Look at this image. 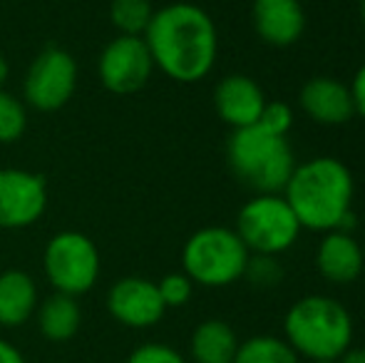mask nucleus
Masks as SVG:
<instances>
[{
	"label": "nucleus",
	"mask_w": 365,
	"mask_h": 363,
	"mask_svg": "<svg viewBox=\"0 0 365 363\" xmlns=\"http://www.w3.org/2000/svg\"><path fill=\"white\" fill-rule=\"evenodd\" d=\"M259 127H264L271 135L289 137V132L293 127V110L289 102H284V100L266 102L264 112H261V117H259Z\"/></svg>",
	"instance_id": "obj_24"
},
{
	"label": "nucleus",
	"mask_w": 365,
	"mask_h": 363,
	"mask_svg": "<svg viewBox=\"0 0 365 363\" xmlns=\"http://www.w3.org/2000/svg\"><path fill=\"white\" fill-rule=\"evenodd\" d=\"M28 130V105L13 92L0 90V145H13Z\"/></svg>",
	"instance_id": "obj_21"
},
{
	"label": "nucleus",
	"mask_w": 365,
	"mask_h": 363,
	"mask_svg": "<svg viewBox=\"0 0 365 363\" xmlns=\"http://www.w3.org/2000/svg\"><path fill=\"white\" fill-rule=\"evenodd\" d=\"M234 363H301V356L291 349L286 339L261 334L241 341Z\"/></svg>",
	"instance_id": "obj_19"
},
{
	"label": "nucleus",
	"mask_w": 365,
	"mask_h": 363,
	"mask_svg": "<svg viewBox=\"0 0 365 363\" xmlns=\"http://www.w3.org/2000/svg\"><path fill=\"white\" fill-rule=\"evenodd\" d=\"M154 60L145 38L117 35L97 58V78L112 95H135L152 80Z\"/></svg>",
	"instance_id": "obj_9"
},
{
	"label": "nucleus",
	"mask_w": 365,
	"mask_h": 363,
	"mask_svg": "<svg viewBox=\"0 0 365 363\" xmlns=\"http://www.w3.org/2000/svg\"><path fill=\"white\" fill-rule=\"evenodd\" d=\"M251 252L241 237L229 227H202L184 242L182 272L194 286L221 289L244 279V269Z\"/></svg>",
	"instance_id": "obj_5"
},
{
	"label": "nucleus",
	"mask_w": 365,
	"mask_h": 363,
	"mask_svg": "<svg viewBox=\"0 0 365 363\" xmlns=\"http://www.w3.org/2000/svg\"><path fill=\"white\" fill-rule=\"evenodd\" d=\"M281 194L303 229L321 234L336 229L353 234L356 229V180L351 167L338 157L318 155L296 165Z\"/></svg>",
	"instance_id": "obj_2"
},
{
	"label": "nucleus",
	"mask_w": 365,
	"mask_h": 363,
	"mask_svg": "<svg viewBox=\"0 0 365 363\" xmlns=\"http://www.w3.org/2000/svg\"><path fill=\"white\" fill-rule=\"evenodd\" d=\"M254 30L271 48H291L306 33V10L301 0H254Z\"/></svg>",
	"instance_id": "obj_13"
},
{
	"label": "nucleus",
	"mask_w": 365,
	"mask_h": 363,
	"mask_svg": "<svg viewBox=\"0 0 365 363\" xmlns=\"http://www.w3.org/2000/svg\"><path fill=\"white\" fill-rule=\"evenodd\" d=\"M226 162L236 180L256 194H281L298 165L289 140L271 135L259 125L231 130Z\"/></svg>",
	"instance_id": "obj_4"
},
{
	"label": "nucleus",
	"mask_w": 365,
	"mask_h": 363,
	"mask_svg": "<svg viewBox=\"0 0 365 363\" xmlns=\"http://www.w3.org/2000/svg\"><path fill=\"white\" fill-rule=\"evenodd\" d=\"M48 209L43 175L18 167H0V229L33 227Z\"/></svg>",
	"instance_id": "obj_10"
},
{
	"label": "nucleus",
	"mask_w": 365,
	"mask_h": 363,
	"mask_svg": "<svg viewBox=\"0 0 365 363\" xmlns=\"http://www.w3.org/2000/svg\"><path fill=\"white\" fill-rule=\"evenodd\" d=\"M361 23H363V28H365V0H361Z\"/></svg>",
	"instance_id": "obj_30"
},
{
	"label": "nucleus",
	"mask_w": 365,
	"mask_h": 363,
	"mask_svg": "<svg viewBox=\"0 0 365 363\" xmlns=\"http://www.w3.org/2000/svg\"><path fill=\"white\" fill-rule=\"evenodd\" d=\"M0 363H28V361H25V356L10 341L0 339Z\"/></svg>",
	"instance_id": "obj_27"
},
{
	"label": "nucleus",
	"mask_w": 365,
	"mask_h": 363,
	"mask_svg": "<svg viewBox=\"0 0 365 363\" xmlns=\"http://www.w3.org/2000/svg\"><path fill=\"white\" fill-rule=\"evenodd\" d=\"M365 254L351 232H326L316 249V269L328 284H353L363 274Z\"/></svg>",
	"instance_id": "obj_15"
},
{
	"label": "nucleus",
	"mask_w": 365,
	"mask_h": 363,
	"mask_svg": "<svg viewBox=\"0 0 365 363\" xmlns=\"http://www.w3.org/2000/svg\"><path fill=\"white\" fill-rule=\"evenodd\" d=\"M38 284L23 269L0 272V326L15 329L30 321L38 311Z\"/></svg>",
	"instance_id": "obj_16"
},
{
	"label": "nucleus",
	"mask_w": 365,
	"mask_h": 363,
	"mask_svg": "<svg viewBox=\"0 0 365 363\" xmlns=\"http://www.w3.org/2000/svg\"><path fill=\"white\" fill-rule=\"evenodd\" d=\"M266 95L261 85L249 75H226L214 88V110L219 120L231 130L259 125V117L266 107Z\"/></svg>",
	"instance_id": "obj_12"
},
{
	"label": "nucleus",
	"mask_w": 365,
	"mask_h": 363,
	"mask_svg": "<svg viewBox=\"0 0 365 363\" xmlns=\"http://www.w3.org/2000/svg\"><path fill=\"white\" fill-rule=\"evenodd\" d=\"M157 289L167 309H179V306L192 301L194 281L184 272H172V274H164L162 279L157 281Z\"/></svg>",
	"instance_id": "obj_23"
},
{
	"label": "nucleus",
	"mask_w": 365,
	"mask_h": 363,
	"mask_svg": "<svg viewBox=\"0 0 365 363\" xmlns=\"http://www.w3.org/2000/svg\"><path fill=\"white\" fill-rule=\"evenodd\" d=\"M127 363H189L179 354L177 349L167 344H157V341H149V344H142L127 356Z\"/></svg>",
	"instance_id": "obj_25"
},
{
	"label": "nucleus",
	"mask_w": 365,
	"mask_h": 363,
	"mask_svg": "<svg viewBox=\"0 0 365 363\" xmlns=\"http://www.w3.org/2000/svg\"><path fill=\"white\" fill-rule=\"evenodd\" d=\"M338 363H365V349H348Z\"/></svg>",
	"instance_id": "obj_28"
},
{
	"label": "nucleus",
	"mask_w": 365,
	"mask_h": 363,
	"mask_svg": "<svg viewBox=\"0 0 365 363\" xmlns=\"http://www.w3.org/2000/svg\"><path fill=\"white\" fill-rule=\"evenodd\" d=\"M77 60L60 45L43 48L23 80V102L38 112H58L75 97Z\"/></svg>",
	"instance_id": "obj_8"
},
{
	"label": "nucleus",
	"mask_w": 365,
	"mask_h": 363,
	"mask_svg": "<svg viewBox=\"0 0 365 363\" xmlns=\"http://www.w3.org/2000/svg\"><path fill=\"white\" fill-rule=\"evenodd\" d=\"M8 75H10V65H8V60L0 55V90L5 88V83H8Z\"/></svg>",
	"instance_id": "obj_29"
},
{
	"label": "nucleus",
	"mask_w": 365,
	"mask_h": 363,
	"mask_svg": "<svg viewBox=\"0 0 365 363\" xmlns=\"http://www.w3.org/2000/svg\"><path fill=\"white\" fill-rule=\"evenodd\" d=\"M234 232L251 254L279 257L298 242L303 227L284 194H256L239 209Z\"/></svg>",
	"instance_id": "obj_6"
},
{
	"label": "nucleus",
	"mask_w": 365,
	"mask_h": 363,
	"mask_svg": "<svg viewBox=\"0 0 365 363\" xmlns=\"http://www.w3.org/2000/svg\"><path fill=\"white\" fill-rule=\"evenodd\" d=\"M102 257L87 234L65 229L50 237L43 252V272L58 294L82 296L100 279Z\"/></svg>",
	"instance_id": "obj_7"
},
{
	"label": "nucleus",
	"mask_w": 365,
	"mask_h": 363,
	"mask_svg": "<svg viewBox=\"0 0 365 363\" xmlns=\"http://www.w3.org/2000/svg\"><path fill=\"white\" fill-rule=\"evenodd\" d=\"M351 95H353V105H356V115L365 117V63L356 70L351 80Z\"/></svg>",
	"instance_id": "obj_26"
},
{
	"label": "nucleus",
	"mask_w": 365,
	"mask_h": 363,
	"mask_svg": "<svg viewBox=\"0 0 365 363\" xmlns=\"http://www.w3.org/2000/svg\"><path fill=\"white\" fill-rule=\"evenodd\" d=\"M107 311L127 329H149L164 319L167 306L159 296L157 281L145 276H125L107 291Z\"/></svg>",
	"instance_id": "obj_11"
},
{
	"label": "nucleus",
	"mask_w": 365,
	"mask_h": 363,
	"mask_svg": "<svg viewBox=\"0 0 365 363\" xmlns=\"http://www.w3.org/2000/svg\"><path fill=\"white\" fill-rule=\"evenodd\" d=\"M154 8L149 0H112L110 20L115 25L117 35H132L145 38L149 23H152Z\"/></svg>",
	"instance_id": "obj_20"
},
{
	"label": "nucleus",
	"mask_w": 365,
	"mask_h": 363,
	"mask_svg": "<svg viewBox=\"0 0 365 363\" xmlns=\"http://www.w3.org/2000/svg\"><path fill=\"white\" fill-rule=\"evenodd\" d=\"M239 344L241 341L231 324L221 319H207L192 331L189 354L194 363H234Z\"/></svg>",
	"instance_id": "obj_17"
},
{
	"label": "nucleus",
	"mask_w": 365,
	"mask_h": 363,
	"mask_svg": "<svg viewBox=\"0 0 365 363\" xmlns=\"http://www.w3.org/2000/svg\"><path fill=\"white\" fill-rule=\"evenodd\" d=\"M313 363H338V361H313Z\"/></svg>",
	"instance_id": "obj_31"
},
{
	"label": "nucleus",
	"mask_w": 365,
	"mask_h": 363,
	"mask_svg": "<svg viewBox=\"0 0 365 363\" xmlns=\"http://www.w3.org/2000/svg\"><path fill=\"white\" fill-rule=\"evenodd\" d=\"M35 319H38V331L45 339L53 341V344H63V341H70L80 331L82 309L75 296L53 291L48 299L38 304Z\"/></svg>",
	"instance_id": "obj_18"
},
{
	"label": "nucleus",
	"mask_w": 365,
	"mask_h": 363,
	"mask_svg": "<svg viewBox=\"0 0 365 363\" xmlns=\"http://www.w3.org/2000/svg\"><path fill=\"white\" fill-rule=\"evenodd\" d=\"M284 339L308 361H338L353 344V316L338 299L303 296L286 311Z\"/></svg>",
	"instance_id": "obj_3"
},
{
	"label": "nucleus",
	"mask_w": 365,
	"mask_h": 363,
	"mask_svg": "<svg viewBox=\"0 0 365 363\" xmlns=\"http://www.w3.org/2000/svg\"><path fill=\"white\" fill-rule=\"evenodd\" d=\"M145 43L154 60V70H162L174 83H202L217 65V23L194 3H169L154 10Z\"/></svg>",
	"instance_id": "obj_1"
},
{
	"label": "nucleus",
	"mask_w": 365,
	"mask_h": 363,
	"mask_svg": "<svg viewBox=\"0 0 365 363\" xmlns=\"http://www.w3.org/2000/svg\"><path fill=\"white\" fill-rule=\"evenodd\" d=\"M301 110L311 117L313 122L326 127L346 125L356 117V105H353L351 88L346 83L328 75L311 78L298 92Z\"/></svg>",
	"instance_id": "obj_14"
},
{
	"label": "nucleus",
	"mask_w": 365,
	"mask_h": 363,
	"mask_svg": "<svg viewBox=\"0 0 365 363\" xmlns=\"http://www.w3.org/2000/svg\"><path fill=\"white\" fill-rule=\"evenodd\" d=\"M244 279L254 284L256 289H274L284 281V267H281L279 257L251 254L244 269Z\"/></svg>",
	"instance_id": "obj_22"
}]
</instances>
